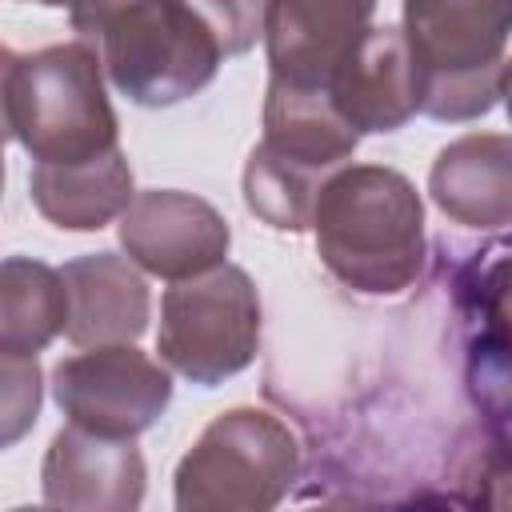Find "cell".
Returning <instances> with one entry per match:
<instances>
[{"label": "cell", "mask_w": 512, "mask_h": 512, "mask_svg": "<svg viewBox=\"0 0 512 512\" xmlns=\"http://www.w3.org/2000/svg\"><path fill=\"white\" fill-rule=\"evenodd\" d=\"M320 264L352 292L396 296L424 268V200L388 164L336 168L312 212Z\"/></svg>", "instance_id": "1"}, {"label": "cell", "mask_w": 512, "mask_h": 512, "mask_svg": "<svg viewBox=\"0 0 512 512\" xmlns=\"http://www.w3.org/2000/svg\"><path fill=\"white\" fill-rule=\"evenodd\" d=\"M72 32L100 56L104 76L140 108H172L220 72V44L180 0H84Z\"/></svg>", "instance_id": "2"}, {"label": "cell", "mask_w": 512, "mask_h": 512, "mask_svg": "<svg viewBox=\"0 0 512 512\" xmlns=\"http://www.w3.org/2000/svg\"><path fill=\"white\" fill-rule=\"evenodd\" d=\"M4 128L36 164H76L120 148V120L104 92V64L84 44L36 52L4 48Z\"/></svg>", "instance_id": "3"}, {"label": "cell", "mask_w": 512, "mask_h": 512, "mask_svg": "<svg viewBox=\"0 0 512 512\" xmlns=\"http://www.w3.org/2000/svg\"><path fill=\"white\" fill-rule=\"evenodd\" d=\"M360 132L328 88H300L268 76L264 136L244 164V204L276 232L312 228L324 180L352 164Z\"/></svg>", "instance_id": "4"}, {"label": "cell", "mask_w": 512, "mask_h": 512, "mask_svg": "<svg viewBox=\"0 0 512 512\" xmlns=\"http://www.w3.org/2000/svg\"><path fill=\"white\" fill-rule=\"evenodd\" d=\"M420 112L464 124L492 112L512 36V0H404Z\"/></svg>", "instance_id": "5"}, {"label": "cell", "mask_w": 512, "mask_h": 512, "mask_svg": "<svg viewBox=\"0 0 512 512\" xmlns=\"http://www.w3.org/2000/svg\"><path fill=\"white\" fill-rule=\"evenodd\" d=\"M300 472L296 432L264 408H228L180 456L172 496L180 512H268Z\"/></svg>", "instance_id": "6"}, {"label": "cell", "mask_w": 512, "mask_h": 512, "mask_svg": "<svg viewBox=\"0 0 512 512\" xmlns=\"http://www.w3.org/2000/svg\"><path fill=\"white\" fill-rule=\"evenodd\" d=\"M160 360L188 384L216 388L260 352V292L240 264L172 280L160 296Z\"/></svg>", "instance_id": "7"}, {"label": "cell", "mask_w": 512, "mask_h": 512, "mask_svg": "<svg viewBox=\"0 0 512 512\" xmlns=\"http://www.w3.org/2000/svg\"><path fill=\"white\" fill-rule=\"evenodd\" d=\"M172 368L156 364L136 344H100L64 356L52 368V400L68 416L100 436L136 440L172 404Z\"/></svg>", "instance_id": "8"}, {"label": "cell", "mask_w": 512, "mask_h": 512, "mask_svg": "<svg viewBox=\"0 0 512 512\" xmlns=\"http://www.w3.org/2000/svg\"><path fill=\"white\" fill-rule=\"evenodd\" d=\"M460 312L468 320V392L492 440L512 444V236L472 252L460 272Z\"/></svg>", "instance_id": "9"}, {"label": "cell", "mask_w": 512, "mask_h": 512, "mask_svg": "<svg viewBox=\"0 0 512 512\" xmlns=\"http://www.w3.org/2000/svg\"><path fill=\"white\" fill-rule=\"evenodd\" d=\"M120 248L148 276L188 280L224 264L232 228L204 196L180 188H148L136 192L120 216Z\"/></svg>", "instance_id": "10"}, {"label": "cell", "mask_w": 512, "mask_h": 512, "mask_svg": "<svg viewBox=\"0 0 512 512\" xmlns=\"http://www.w3.org/2000/svg\"><path fill=\"white\" fill-rule=\"evenodd\" d=\"M376 0H264L268 76L332 88L340 64L372 28Z\"/></svg>", "instance_id": "11"}, {"label": "cell", "mask_w": 512, "mask_h": 512, "mask_svg": "<svg viewBox=\"0 0 512 512\" xmlns=\"http://www.w3.org/2000/svg\"><path fill=\"white\" fill-rule=\"evenodd\" d=\"M144 452L124 436H100L68 424L52 436L40 464V492L52 508L136 512L144 504Z\"/></svg>", "instance_id": "12"}, {"label": "cell", "mask_w": 512, "mask_h": 512, "mask_svg": "<svg viewBox=\"0 0 512 512\" xmlns=\"http://www.w3.org/2000/svg\"><path fill=\"white\" fill-rule=\"evenodd\" d=\"M68 288L64 336L76 348L136 344L152 316L144 268L124 252H88L60 268Z\"/></svg>", "instance_id": "13"}, {"label": "cell", "mask_w": 512, "mask_h": 512, "mask_svg": "<svg viewBox=\"0 0 512 512\" xmlns=\"http://www.w3.org/2000/svg\"><path fill=\"white\" fill-rule=\"evenodd\" d=\"M328 92L360 136L404 128L420 112V76L404 28H368Z\"/></svg>", "instance_id": "14"}, {"label": "cell", "mask_w": 512, "mask_h": 512, "mask_svg": "<svg viewBox=\"0 0 512 512\" xmlns=\"http://www.w3.org/2000/svg\"><path fill=\"white\" fill-rule=\"evenodd\" d=\"M432 204L464 228H512V136L468 132L440 148L428 172Z\"/></svg>", "instance_id": "15"}, {"label": "cell", "mask_w": 512, "mask_h": 512, "mask_svg": "<svg viewBox=\"0 0 512 512\" xmlns=\"http://www.w3.org/2000/svg\"><path fill=\"white\" fill-rule=\"evenodd\" d=\"M28 192L36 212L64 232H100L136 200L132 164L120 148L76 164H32Z\"/></svg>", "instance_id": "16"}, {"label": "cell", "mask_w": 512, "mask_h": 512, "mask_svg": "<svg viewBox=\"0 0 512 512\" xmlns=\"http://www.w3.org/2000/svg\"><path fill=\"white\" fill-rule=\"evenodd\" d=\"M68 324V288L60 268L32 256L0 264V352L36 356Z\"/></svg>", "instance_id": "17"}, {"label": "cell", "mask_w": 512, "mask_h": 512, "mask_svg": "<svg viewBox=\"0 0 512 512\" xmlns=\"http://www.w3.org/2000/svg\"><path fill=\"white\" fill-rule=\"evenodd\" d=\"M220 44L224 56H244L264 36V0H180Z\"/></svg>", "instance_id": "18"}, {"label": "cell", "mask_w": 512, "mask_h": 512, "mask_svg": "<svg viewBox=\"0 0 512 512\" xmlns=\"http://www.w3.org/2000/svg\"><path fill=\"white\" fill-rule=\"evenodd\" d=\"M0 380H4V448H12L40 416V364L36 356L0 352Z\"/></svg>", "instance_id": "19"}, {"label": "cell", "mask_w": 512, "mask_h": 512, "mask_svg": "<svg viewBox=\"0 0 512 512\" xmlns=\"http://www.w3.org/2000/svg\"><path fill=\"white\" fill-rule=\"evenodd\" d=\"M500 96H504V108H508V120H512V60L504 64V80H500Z\"/></svg>", "instance_id": "20"}, {"label": "cell", "mask_w": 512, "mask_h": 512, "mask_svg": "<svg viewBox=\"0 0 512 512\" xmlns=\"http://www.w3.org/2000/svg\"><path fill=\"white\" fill-rule=\"evenodd\" d=\"M32 4H44V8H80L84 0H32Z\"/></svg>", "instance_id": "21"}]
</instances>
